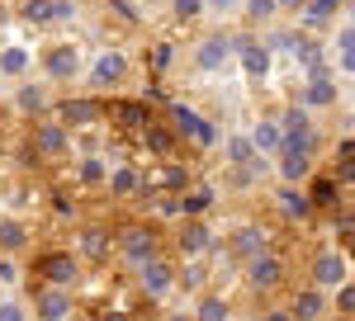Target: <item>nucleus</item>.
<instances>
[{
    "label": "nucleus",
    "instance_id": "f257e3e1",
    "mask_svg": "<svg viewBox=\"0 0 355 321\" xmlns=\"http://www.w3.org/2000/svg\"><path fill=\"white\" fill-rule=\"evenodd\" d=\"M279 142L284 147H294V152H318V133H313V118H308V109L303 104H289L284 109V118H279Z\"/></svg>",
    "mask_w": 355,
    "mask_h": 321
},
{
    "label": "nucleus",
    "instance_id": "f03ea898",
    "mask_svg": "<svg viewBox=\"0 0 355 321\" xmlns=\"http://www.w3.org/2000/svg\"><path fill=\"white\" fill-rule=\"evenodd\" d=\"M137 284H142V293L152 297V302H162V297H171V288H175V265L162 260V255H152V260L137 265Z\"/></svg>",
    "mask_w": 355,
    "mask_h": 321
},
{
    "label": "nucleus",
    "instance_id": "7ed1b4c3",
    "mask_svg": "<svg viewBox=\"0 0 355 321\" xmlns=\"http://www.w3.org/2000/svg\"><path fill=\"white\" fill-rule=\"evenodd\" d=\"M246 279H251V288H256V293H270V288L284 284V260L270 255V250H261V255H251V260H246Z\"/></svg>",
    "mask_w": 355,
    "mask_h": 321
},
{
    "label": "nucleus",
    "instance_id": "20e7f679",
    "mask_svg": "<svg viewBox=\"0 0 355 321\" xmlns=\"http://www.w3.org/2000/svg\"><path fill=\"white\" fill-rule=\"evenodd\" d=\"M313 284L318 288H336V284H346L351 279V265H346V255L341 250H318V260H313Z\"/></svg>",
    "mask_w": 355,
    "mask_h": 321
},
{
    "label": "nucleus",
    "instance_id": "39448f33",
    "mask_svg": "<svg viewBox=\"0 0 355 321\" xmlns=\"http://www.w3.org/2000/svg\"><path fill=\"white\" fill-rule=\"evenodd\" d=\"M43 71L53 80H76L81 76V53H76L71 43H57V48L43 53Z\"/></svg>",
    "mask_w": 355,
    "mask_h": 321
},
{
    "label": "nucleus",
    "instance_id": "423d86ee",
    "mask_svg": "<svg viewBox=\"0 0 355 321\" xmlns=\"http://www.w3.org/2000/svg\"><path fill=\"white\" fill-rule=\"evenodd\" d=\"M128 80V57L119 53V48H110V53H100L95 57V66H90V85H123Z\"/></svg>",
    "mask_w": 355,
    "mask_h": 321
},
{
    "label": "nucleus",
    "instance_id": "0eeeda50",
    "mask_svg": "<svg viewBox=\"0 0 355 321\" xmlns=\"http://www.w3.org/2000/svg\"><path fill=\"white\" fill-rule=\"evenodd\" d=\"M232 62V38L227 33H209L204 43H199V53H194V66L199 71H223Z\"/></svg>",
    "mask_w": 355,
    "mask_h": 321
},
{
    "label": "nucleus",
    "instance_id": "6e6552de",
    "mask_svg": "<svg viewBox=\"0 0 355 321\" xmlns=\"http://www.w3.org/2000/svg\"><path fill=\"white\" fill-rule=\"evenodd\" d=\"M71 147V133H67V123H57V118H43L38 128H33V152L38 156H62Z\"/></svg>",
    "mask_w": 355,
    "mask_h": 321
},
{
    "label": "nucleus",
    "instance_id": "1a4fd4ad",
    "mask_svg": "<svg viewBox=\"0 0 355 321\" xmlns=\"http://www.w3.org/2000/svg\"><path fill=\"white\" fill-rule=\"evenodd\" d=\"M119 250H123V260L137 269L142 260H152V255H157V232H152V227H128L123 241H119Z\"/></svg>",
    "mask_w": 355,
    "mask_h": 321
},
{
    "label": "nucleus",
    "instance_id": "9d476101",
    "mask_svg": "<svg viewBox=\"0 0 355 321\" xmlns=\"http://www.w3.org/2000/svg\"><path fill=\"white\" fill-rule=\"evenodd\" d=\"M38 274H43L48 284H57V288H71L76 274H81V265H76V255L57 250V255H43V260H38Z\"/></svg>",
    "mask_w": 355,
    "mask_h": 321
},
{
    "label": "nucleus",
    "instance_id": "9b49d317",
    "mask_svg": "<svg viewBox=\"0 0 355 321\" xmlns=\"http://www.w3.org/2000/svg\"><path fill=\"white\" fill-rule=\"evenodd\" d=\"M336 80H331V71H322V76H308V85H303V95H299V104L303 109H331L336 104Z\"/></svg>",
    "mask_w": 355,
    "mask_h": 321
},
{
    "label": "nucleus",
    "instance_id": "f8f14e48",
    "mask_svg": "<svg viewBox=\"0 0 355 321\" xmlns=\"http://www.w3.org/2000/svg\"><path fill=\"white\" fill-rule=\"evenodd\" d=\"M171 113H175L180 133H185V137H194L199 147H218V133H214V123H209V118H199V113H194V109H185V104H175Z\"/></svg>",
    "mask_w": 355,
    "mask_h": 321
},
{
    "label": "nucleus",
    "instance_id": "ddd939ff",
    "mask_svg": "<svg viewBox=\"0 0 355 321\" xmlns=\"http://www.w3.org/2000/svg\"><path fill=\"white\" fill-rule=\"evenodd\" d=\"M33 312H38V317H48V321L71 317V293H67V288H57V284H48V288H38V293H33Z\"/></svg>",
    "mask_w": 355,
    "mask_h": 321
},
{
    "label": "nucleus",
    "instance_id": "4468645a",
    "mask_svg": "<svg viewBox=\"0 0 355 321\" xmlns=\"http://www.w3.org/2000/svg\"><path fill=\"white\" fill-rule=\"evenodd\" d=\"M232 53L242 57L246 76H266V71H270V43H261V38H242V43H232Z\"/></svg>",
    "mask_w": 355,
    "mask_h": 321
},
{
    "label": "nucleus",
    "instance_id": "2eb2a0df",
    "mask_svg": "<svg viewBox=\"0 0 355 321\" xmlns=\"http://www.w3.org/2000/svg\"><path fill=\"white\" fill-rule=\"evenodd\" d=\"M275 156H279V180H284V185H303V180L313 175V156H308V152H294V147H279Z\"/></svg>",
    "mask_w": 355,
    "mask_h": 321
},
{
    "label": "nucleus",
    "instance_id": "dca6fc26",
    "mask_svg": "<svg viewBox=\"0 0 355 321\" xmlns=\"http://www.w3.org/2000/svg\"><path fill=\"white\" fill-rule=\"evenodd\" d=\"M327 307H331V297H327V288H318V284L299 288L294 302H289V312H294V317H327Z\"/></svg>",
    "mask_w": 355,
    "mask_h": 321
},
{
    "label": "nucleus",
    "instance_id": "f3484780",
    "mask_svg": "<svg viewBox=\"0 0 355 321\" xmlns=\"http://www.w3.org/2000/svg\"><path fill=\"white\" fill-rule=\"evenodd\" d=\"M100 118H105V104H95V100H67L62 104V123L67 128H90Z\"/></svg>",
    "mask_w": 355,
    "mask_h": 321
},
{
    "label": "nucleus",
    "instance_id": "a211bd4d",
    "mask_svg": "<svg viewBox=\"0 0 355 321\" xmlns=\"http://www.w3.org/2000/svg\"><path fill=\"white\" fill-rule=\"evenodd\" d=\"M246 137H251L256 156H275V152L284 147V142H279V123H275V118H261V123H256V128H251Z\"/></svg>",
    "mask_w": 355,
    "mask_h": 321
},
{
    "label": "nucleus",
    "instance_id": "6ab92c4d",
    "mask_svg": "<svg viewBox=\"0 0 355 321\" xmlns=\"http://www.w3.org/2000/svg\"><path fill=\"white\" fill-rule=\"evenodd\" d=\"M105 185H110L114 199H133L137 189H142V175H137L133 165H114L110 175H105Z\"/></svg>",
    "mask_w": 355,
    "mask_h": 321
},
{
    "label": "nucleus",
    "instance_id": "aec40b11",
    "mask_svg": "<svg viewBox=\"0 0 355 321\" xmlns=\"http://www.w3.org/2000/svg\"><path fill=\"white\" fill-rule=\"evenodd\" d=\"M180 250H185V255H204V250H209V222H204V217H190V222L180 227Z\"/></svg>",
    "mask_w": 355,
    "mask_h": 321
},
{
    "label": "nucleus",
    "instance_id": "412c9836",
    "mask_svg": "<svg viewBox=\"0 0 355 321\" xmlns=\"http://www.w3.org/2000/svg\"><path fill=\"white\" fill-rule=\"evenodd\" d=\"M232 250H237L242 260L261 255V250H270V237H266V227H242V232H237V241H232Z\"/></svg>",
    "mask_w": 355,
    "mask_h": 321
},
{
    "label": "nucleus",
    "instance_id": "4be33fe9",
    "mask_svg": "<svg viewBox=\"0 0 355 321\" xmlns=\"http://www.w3.org/2000/svg\"><path fill=\"white\" fill-rule=\"evenodd\" d=\"M24 246H28V227L19 217H0V250L15 255V250H24Z\"/></svg>",
    "mask_w": 355,
    "mask_h": 321
},
{
    "label": "nucleus",
    "instance_id": "5701e85b",
    "mask_svg": "<svg viewBox=\"0 0 355 321\" xmlns=\"http://www.w3.org/2000/svg\"><path fill=\"white\" fill-rule=\"evenodd\" d=\"M275 203H279V213H284V217H308V213H313L308 194H303V189H294V185L279 189V194H275Z\"/></svg>",
    "mask_w": 355,
    "mask_h": 321
},
{
    "label": "nucleus",
    "instance_id": "b1692460",
    "mask_svg": "<svg viewBox=\"0 0 355 321\" xmlns=\"http://www.w3.org/2000/svg\"><path fill=\"white\" fill-rule=\"evenodd\" d=\"M105 175H110L105 156H90V152H85V156L76 160V180H81L85 189H100V185H105Z\"/></svg>",
    "mask_w": 355,
    "mask_h": 321
},
{
    "label": "nucleus",
    "instance_id": "393cba45",
    "mask_svg": "<svg viewBox=\"0 0 355 321\" xmlns=\"http://www.w3.org/2000/svg\"><path fill=\"white\" fill-rule=\"evenodd\" d=\"M24 71H28V48H19V43H10V48L0 53V76L19 80Z\"/></svg>",
    "mask_w": 355,
    "mask_h": 321
},
{
    "label": "nucleus",
    "instance_id": "a878e982",
    "mask_svg": "<svg viewBox=\"0 0 355 321\" xmlns=\"http://www.w3.org/2000/svg\"><path fill=\"white\" fill-rule=\"evenodd\" d=\"M336 5H341V0H308V5H303V28H322L331 19V10H336Z\"/></svg>",
    "mask_w": 355,
    "mask_h": 321
},
{
    "label": "nucleus",
    "instance_id": "bb28decb",
    "mask_svg": "<svg viewBox=\"0 0 355 321\" xmlns=\"http://www.w3.org/2000/svg\"><path fill=\"white\" fill-rule=\"evenodd\" d=\"M223 156H227V165H251V156H256V147H251V137H227L223 142Z\"/></svg>",
    "mask_w": 355,
    "mask_h": 321
},
{
    "label": "nucleus",
    "instance_id": "cd10ccee",
    "mask_svg": "<svg viewBox=\"0 0 355 321\" xmlns=\"http://www.w3.org/2000/svg\"><path fill=\"white\" fill-rule=\"evenodd\" d=\"M194 317L199 321H227L232 307H227V297H199V302H194Z\"/></svg>",
    "mask_w": 355,
    "mask_h": 321
},
{
    "label": "nucleus",
    "instance_id": "c85d7f7f",
    "mask_svg": "<svg viewBox=\"0 0 355 321\" xmlns=\"http://www.w3.org/2000/svg\"><path fill=\"white\" fill-rule=\"evenodd\" d=\"M336 57H341V71H351L355 66V24L346 19L341 33H336Z\"/></svg>",
    "mask_w": 355,
    "mask_h": 321
},
{
    "label": "nucleus",
    "instance_id": "c756f323",
    "mask_svg": "<svg viewBox=\"0 0 355 321\" xmlns=\"http://www.w3.org/2000/svg\"><path fill=\"white\" fill-rule=\"evenodd\" d=\"M209 203H214L209 189H194V194H185V199H175V208H180L185 217H204V213H209Z\"/></svg>",
    "mask_w": 355,
    "mask_h": 321
},
{
    "label": "nucleus",
    "instance_id": "7c9ffc66",
    "mask_svg": "<svg viewBox=\"0 0 355 321\" xmlns=\"http://www.w3.org/2000/svg\"><path fill=\"white\" fill-rule=\"evenodd\" d=\"M81 255H90V260H105V255H110V237H105L100 227H90V232L81 237Z\"/></svg>",
    "mask_w": 355,
    "mask_h": 321
},
{
    "label": "nucleus",
    "instance_id": "2f4dec72",
    "mask_svg": "<svg viewBox=\"0 0 355 321\" xmlns=\"http://www.w3.org/2000/svg\"><path fill=\"white\" fill-rule=\"evenodd\" d=\"M331 293V302H336V312H341V317H351L355 312V288H351V279H346V284H336V288H327Z\"/></svg>",
    "mask_w": 355,
    "mask_h": 321
},
{
    "label": "nucleus",
    "instance_id": "473e14b6",
    "mask_svg": "<svg viewBox=\"0 0 355 321\" xmlns=\"http://www.w3.org/2000/svg\"><path fill=\"white\" fill-rule=\"evenodd\" d=\"M24 19L28 24H53V0H24Z\"/></svg>",
    "mask_w": 355,
    "mask_h": 321
},
{
    "label": "nucleus",
    "instance_id": "72a5a7b5",
    "mask_svg": "<svg viewBox=\"0 0 355 321\" xmlns=\"http://www.w3.org/2000/svg\"><path fill=\"white\" fill-rule=\"evenodd\" d=\"M19 109H24V113H43V109H48V95H43L38 85H24V90H19Z\"/></svg>",
    "mask_w": 355,
    "mask_h": 321
},
{
    "label": "nucleus",
    "instance_id": "f704fd0d",
    "mask_svg": "<svg viewBox=\"0 0 355 321\" xmlns=\"http://www.w3.org/2000/svg\"><path fill=\"white\" fill-rule=\"evenodd\" d=\"M246 15L256 24H266V19H275V0H246Z\"/></svg>",
    "mask_w": 355,
    "mask_h": 321
},
{
    "label": "nucleus",
    "instance_id": "c9c22d12",
    "mask_svg": "<svg viewBox=\"0 0 355 321\" xmlns=\"http://www.w3.org/2000/svg\"><path fill=\"white\" fill-rule=\"evenodd\" d=\"M175 15L180 19H199L204 15V0H175Z\"/></svg>",
    "mask_w": 355,
    "mask_h": 321
},
{
    "label": "nucleus",
    "instance_id": "e433bc0d",
    "mask_svg": "<svg viewBox=\"0 0 355 321\" xmlns=\"http://www.w3.org/2000/svg\"><path fill=\"white\" fill-rule=\"evenodd\" d=\"M0 321H24V302H0Z\"/></svg>",
    "mask_w": 355,
    "mask_h": 321
},
{
    "label": "nucleus",
    "instance_id": "4c0bfd02",
    "mask_svg": "<svg viewBox=\"0 0 355 321\" xmlns=\"http://www.w3.org/2000/svg\"><path fill=\"white\" fill-rule=\"evenodd\" d=\"M0 284H19V269H15V260H5V255H0Z\"/></svg>",
    "mask_w": 355,
    "mask_h": 321
},
{
    "label": "nucleus",
    "instance_id": "58836bf2",
    "mask_svg": "<svg viewBox=\"0 0 355 321\" xmlns=\"http://www.w3.org/2000/svg\"><path fill=\"white\" fill-rule=\"evenodd\" d=\"M76 10H71V0H53V19H71Z\"/></svg>",
    "mask_w": 355,
    "mask_h": 321
},
{
    "label": "nucleus",
    "instance_id": "ea45409f",
    "mask_svg": "<svg viewBox=\"0 0 355 321\" xmlns=\"http://www.w3.org/2000/svg\"><path fill=\"white\" fill-rule=\"evenodd\" d=\"M147 142H152L157 152H166V147H171V137H166V133H147Z\"/></svg>",
    "mask_w": 355,
    "mask_h": 321
},
{
    "label": "nucleus",
    "instance_id": "a19ab883",
    "mask_svg": "<svg viewBox=\"0 0 355 321\" xmlns=\"http://www.w3.org/2000/svg\"><path fill=\"white\" fill-rule=\"evenodd\" d=\"M308 0H275V10H303Z\"/></svg>",
    "mask_w": 355,
    "mask_h": 321
}]
</instances>
